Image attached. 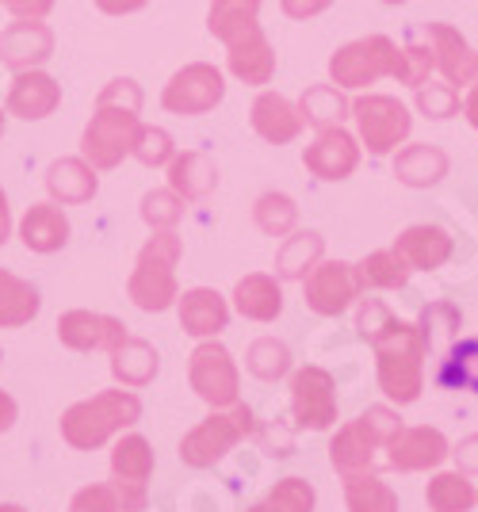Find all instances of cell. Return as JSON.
<instances>
[{
    "instance_id": "cell-1",
    "label": "cell",
    "mask_w": 478,
    "mask_h": 512,
    "mask_svg": "<svg viewBox=\"0 0 478 512\" xmlns=\"http://www.w3.org/2000/svg\"><path fill=\"white\" fill-rule=\"evenodd\" d=\"M142 88L131 77H115L100 100H96V115L88 119L85 138H81V157L96 172L115 169L127 153L134 150V138L142 130Z\"/></svg>"
},
{
    "instance_id": "cell-2",
    "label": "cell",
    "mask_w": 478,
    "mask_h": 512,
    "mask_svg": "<svg viewBox=\"0 0 478 512\" xmlns=\"http://www.w3.org/2000/svg\"><path fill=\"white\" fill-rule=\"evenodd\" d=\"M371 344H375L379 390L398 406H413L425 390V356H429V348L421 341V329L406 325V321H394L391 329H383Z\"/></svg>"
},
{
    "instance_id": "cell-3",
    "label": "cell",
    "mask_w": 478,
    "mask_h": 512,
    "mask_svg": "<svg viewBox=\"0 0 478 512\" xmlns=\"http://www.w3.org/2000/svg\"><path fill=\"white\" fill-rule=\"evenodd\" d=\"M138 417H142V402L131 390H100L62 413V440L73 451H96L115 432L131 428Z\"/></svg>"
},
{
    "instance_id": "cell-4",
    "label": "cell",
    "mask_w": 478,
    "mask_h": 512,
    "mask_svg": "<svg viewBox=\"0 0 478 512\" xmlns=\"http://www.w3.org/2000/svg\"><path fill=\"white\" fill-rule=\"evenodd\" d=\"M180 256H184V241L173 230H161V234H153L142 245L138 264H134L131 272V283H127V295H131L138 310L161 314V310H169L180 299V291H176V264H180Z\"/></svg>"
},
{
    "instance_id": "cell-5",
    "label": "cell",
    "mask_w": 478,
    "mask_h": 512,
    "mask_svg": "<svg viewBox=\"0 0 478 512\" xmlns=\"http://www.w3.org/2000/svg\"><path fill=\"white\" fill-rule=\"evenodd\" d=\"M402 428V417L391 406H368L356 421H348L333 444H329V463L341 474H360V470L383 467L387 440Z\"/></svg>"
},
{
    "instance_id": "cell-6",
    "label": "cell",
    "mask_w": 478,
    "mask_h": 512,
    "mask_svg": "<svg viewBox=\"0 0 478 512\" xmlns=\"http://www.w3.org/2000/svg\"><path fill=\"white\" fill-rule=\"evenodd\" d=\"M257 428L253 421V409L234 402V406L226 409H215L211 417H203L184 440H180V459L188 463V467H215L218 459H226V451H234Z\"/></svg>"
},
{
    "instance_id": "cell-7",
    "label": "cell",
    "mask_w": 478,
    "mask_h": 512,
    "mask_svg": "<svg viewBox=\"0 0 478 512\" xmlns=\"http://www.w3.org/2000/svg\"><path fill=\"white\" fill-rule=\"evenodd\" d=\"M329 73L341 88H368L379 77L402 81V46H394L387 35L356 39L329 58Z\"/></svg>"
},
{
    "instance_id": "cell-8",
    "label": "cell",
    "mask_w": 478,
    "mask_h": 512,
    "mask_svg": "<svg viewBox=\"0 0 478 512\" xmlns=\"http://www.w3.org/2000/svg\"><path fill=\"white\" fill-rule=\"evenodd\" d=\"M352 119H356L360 138H364L371 157L394 153L413 130L410 107L402 104V100H394V96H360L352 104Z\"/></svg>"
},
{
    "instance_id": "cell-9",
    "label": "cell",
    "mask_w": 478,
    "mask_h": 512,
    "mask_svg": "<svg viewBox=\"0 0 478 512\" xmlns=\"http://www.w3.org/2000/svg\"><path fill=\"white\" fill-rule=\"evenodd\" d=\"M153 474V451L146 436H123L111 451V490L119 501V512H146L150 493L146 482Z\"/></svg>"
},
{
    "instance_id": "cell-10",
    "label": "cell",
    "mask_w": 478,
    "mask_h": 512,
    "mask_svg": "<svg viewBox=\"0 0 478 512\" xmlns=\"http://www.w3.org/2000/svg\"><path fill=\"white\" fill-rule=\"evenodd\" d=\"M188 383L211 409H226L238 402V363L215 341H203L188 360Z\"/></svg>"
},
{
    "instance_id": "cell-11",
    "label": "cell",
    "mask_w": 478,
    "mask_h": 512,
    "mask_svg": "<svg viewBox=\"0 0 478 512\" xmlns=\"http://www.w3.org/2000/svg\"><path fill=\"white\" fill-rule=\"evenodd\" d=\"M291 417L299 428L326 432L337 421V386L326 367H299L291 375Z\"/></svg>"
},
{
    "instance_id": "cell-12",
    "label": "cell",
    "mask_w": 478,
    "mask_h": 512,
    "mask_svg": "<svg viewBox=\"0 0 478 512\" xmlns=\"http://www.w3.org/2000/svg\"><path fill=\"white\" fill-rule=\"evenodd\" d=\"M303 295L306 306L322 318H337L345 314L348 306L360 295V283H356V268L345 260H318L310 272L303 276Z\"/></svg>"
},
{
    "instance_id": "cell-13",
    "label": "cell",
    "mask_w": 478,
    "mask_h": 512,
    "mask_svg": "<svg viewBox=\"0 0 478 512\" xmlns=\"http://www.w3.org/2000/svg\"><path fill=\"white\" fill-rule=\"evenodd\" d=\"M222 96H226V81H222V73H218L215 65L192 62L165 85L161 104L173 115H203L215 104H222Z\"/></svg>"
},
{
    "instance_id": "cell-14",
    "label": "cell",
    "mask_w": 478,
    "mask_h": 512,
    "mask_svg": "<svg viewBox=\"0 0 478 512\" xmlns=\"http://www.w3.org/2000/svg\"><path fill=\"white\" fill-rule=\"evenodd\" d=\"M448 455H452V448H448V440H444L440 428H429V425L406 428L402 425L391 440H387L383 467L402 470V474H410V470H433V467H440Z\"/></svg>"
},
{
    "instance_id": "cell-15",
    "label": "cell",
    "mask_w": 478,
    "mask_h": 512,
    "mask_svg": "<svg viewBox=\"0 0 478 512\" xmlns=\"http://www.w3.org/2000/svg\"><path fill=\"white\" fill-rule=\"evenodd\" d=\"M58 341L73 352H111L115 344L127 341V325L108 314L92 310H69L58 318Z\"/></svg>"
},
{
    "instance_id": "cell-16",
    "label": "cell",
    "mask_w": 478,
    "mask_h": 512,
    "mask_svg": "<svg viewBox=\"0 0 478 512\" xmlns=\"http://www.w3.org/2000/svg\"><path fill=\"white\" fill-rule=\"evenodd\" d=\"M303 165L318 180H348L360 165V146L345 127H326L318 130L314 146H306Z\"/></svg>"
},
{
    "instance_id": "cell-17",
    "label": "cell",
    "mask_w": 478,
    "mask_h": 512,
    "mask_svg": "<svg viewBox=\"0 0 478 512\" xmlns=\"http://www.w3.org/2000/svg\"><path fill=\"white\" fill-rule=\"evenodd\" d=\"M54 54V35L43 20H16L0 31V62L8 69H35Z\"/></svg>"
},
{
    "instance_id": "cell-18",
    "label": "cell",
    "mask_w": 478,
    "mask_h": 512,
    "mask_svg": "<svg viewBox=\"0 0 478 512\" xmlns=\"http://www.w3.org/2000/svg\"><path fill=\"white\" fill-rule=\"evenodd\" d=\"M425 39L433 46L436 69L444 73L448 85H471L478 77V54L467 46L452 23H425Z\"/></svg>"
},
{
    "instance_id": "cell-19",
    "label": "cell",
    "mask_w": 478,
    "mask_h": 512,
    "mask_svg": "<svg viewBox=\"0 0 478 512\" xmlns=\"http://www.w3.org/2000/svg\"><path fill=\"white\" fill-rule=\"evenodd\" d=\"M58 104H62V85H58L54 77L39 73V69H23V73H16V81H12V88H8V115L27 119V123L54 115Z\"/></svg>"
},
{
    "instance_id": "cell-20",
    "label": "cell",
    "mask_w": 478,
    "mask_h": 512,
    "mask_svg": "<svg viewBox=\"0 0 478 512\" xmlns=\"http://www.w3.org/2000/svg\"><path fill=\"white\" fill-rule=\"evenodd\" d=\"M176 310H180L184 333H188V337H199V341L218 337V333L226 329V321H230V306H226V299H222L218 291H211V287L184 291V295L176 299Z\"/></svg>"
},
{
    "instance_id": "cell-21",
    "label": "cell",
    "mask_w": 478,
    "mask_h": 512,
    "mask_svg": "<svg viewBox=\"0 0 478 512\" xmlns=\"http://www.w3.org/2000/svg\"><path fill=\"white\" fill-rule=\"evenodd\" d=\"M226 62H230V73L245 85H268L276 73V50L264 39L261 27H253L249 35L226 46Z\"/></svg>"
},
{
    "instance_id": "cell-22",
    "label": "cell",
    "mask_w": 478,
    "mask_h": 512,
    "mask_svg": "<svg viewBox=\"0 0 478 512\" xmlns=\"http://www.w3.org/2000/svg\"><path fill=\"white\" fill-rule=\"evenodd\" d=\"M249 123H253V130L261 134L264 142L287 146V142H295L303 134V111L291 104V100L276 96V92H261L257 104H253Z\"/></svg>"
},
{
    "instance_id": "cell-23",
    "label": "cell",
    "mask_w": 478,
    "mask_h": 512,
    "mask_svg": "<svg viewBox=\"0 0 478 512\" xmlns=\"http://www.w3.org/2000/svg\"><path fill=\"white\" fill-rule=\"evenodd\" d=\"M96 188H100V180H96V169L85 157H62L46 169V192L54 195V203H62V207L88 203L96 195Z\"/></svg>"
},
{
    "instance_id": "cell-24",
    "label": "cell",
    "mask_w": 478,
    "mask_h": 512,
    "mask_svg": "<svg viewBox=\"0 0 478 512\" xmlns=\"http://www.w3.org/2000/svg\"><path fill=\"white\" fill-rule=\"evenodd\" d=\"M394 253L417 272H436L452 256V237L440 226H410L394 237Z\"/></svg>"
},
{
    "instance_id": "cell-25",
    "label": "cell",
    "mask_w": 478,
    "mask_h": 512,
    "mask_svg": "<svg viewBox=\"0 0 478 512\" xmlns=\"http://www.w3.org/2000/svg\"><path fill=\"white\" fill-rule=\"evenodd\" d=\"M169 188H173L184 203H199L218 188V169L207 153L188 150L176 153L169 161Z\"/></svg>"
},
{
    "instance_id": "cell-26",
    "label": "cell",
    "mask_w": 478,
    "mask_h": 512,
    "mask_svg": "<svg viewBox=\"0 0 478 512\" xmlns=\"http://www.w3.org/2000/svg\"><path fill=\"white\" fill-rule=\"evenodd\" d=\"M20 237L31 253H58L69 241V218L58 203H35L23 214Z\"/></svg>"
},
{
    "instance_id": "cell-27",
    "label": "cell",
    "mask_w": 478,
    "mask_h": 512,
    "mask_svg": "<svg viewBox=\"0 0 478 512\" xmlns=\"http://www.w3.org/2000/svg\"><path fill=\"white\" fill-rule=\"evenodd\" d=\"M394 176L406 188H433L448 176V153L440 146H429V142H413L394 157Z\"/></svg>"
},
{
    "instance_id": "cell-28",
    "label": "cell",
    "mask_w": 478,
    "mask_h": 512,
    "mask_svg": "<svg viewBox=\"0 0 478 512\" xmlns=\"http://www.w3.org/2000/svg\"><path fill=\"white\" fill-rule=\"evenodd\" d=\"M234 306H238L241 318L249 321H276L283 310V291L280 283L272 276H264V272H253V276L238 279V287H234Z\"/></svg>"
},
{
    "instance_id": "cell-29",
    "label": "cell",
    "mask_w": 478,
    "mask_h": 512,
    "mask_svg": "<svg viewBox=\"0 0 478 512\" xmlns=\"http://www.w3.org/2000/svg\"><path fill=\"white\" fill-rule=\"evenodd\" d=\"M157 367H161L157 348L146 341H138V337H127L123 344L111 348V375H115V383L131 386V390L150 386L153 375H157Z\"/></svg>"
},
{
    "instance_id": "cell-30",
    "label": "cell",
    "mask_w": 478,
    "mask_h": 512,
    "mask_svg": "<svg viewBox=\"0 0 478 512\" xmlns=\"http://www.w3.org/2000/svg\"><path fill=\"white\" fill-rule=\"evenodd\" d=\"M257 12H261V0H211V12H207V31L230 46L234 39L249 35L257 23Z\"/></svg>"
},
{
    "instance_id": "cell-31",
    "label": "cell",
    "mask_w": 478,
    "mask_h": 512,
    "mask_svg": "<svg viewBox=\"0 0 478 512\" xmlns=\"http://www.w3.org/2000/svg\"><path fill=\"white\" fill-rule=\"evenodd\" d=\"M39 291L27 279L12 276L8 268H0V329H20L39 314Z\"/></svg>"
},
{
    "instance_id": "cell-32",
    "label": "cell",
    "mask_w": 478,
    "mask_h": 512,
    "mask_svg": "<svg viewBox=\"0 0 478 512\" xmlns=\"http://www.w3.org/2000/svg\"><path fill=\"white\" fill-rule=\"evenodd\" d=\"M352 268H356V283H360V291H398V287H406V283H410V272H413L410 264L394 253V249L364 256V260H360V264H352Z\"/></svg>"
},
{
    "instance_id": "cell-33",
    "label": "cell",
    "mask_w": 478,
    "mask_h": 512,
    "mask_svg": "<svg viewBox=\"0 0 478 512\" xmlns=\"http://www.w3.org/2000/svg\"><path fill=\"white\" fill-rule=\"evenodd\" d=\"M436 383L448 390H471L478 394V337L452 341L444 360L436 367Z\"/></svg>"
},
{
    "instance_id": "cell-34",
    "label": "cell",
    "mask_w": 478,
    "mask_h": 512,
    "mask_svg": "<svg viewBox=\"0 0 478 512\" xmlns=\"http://www.w3.org/2000/svg\"><path fill=\"white\" fill-rule=\"evenodd\" d=\"M345 505L348 512H398V497L375 470H360L345 474Z\"/></svg>"
},
{
    "instance_id": "cell-35",
    "label": "cell",
    "mask_w": 478,
    "mask_h": 512,
    "mask_svg": "<svg viewBox=\"0 0 478 512\" xmlns=\"http://www.w3.org/2000/svg\"><path fill=\"white\" fill-rule=\"evenodd\" d=\"M322 249H326V241L322 234H314V230H303V234H287V241L280 245V253H276V276L280 279H303L318 260H322Z\"/></svg>"
},
{
    "instance_id": "cell-36",
    "label": "cell",
    "mask_w": 478,
    "mask_h": 512,
    "mask_svg": "<svg viewBox=\"0 0 478 512\" xmlns=\"http://www.w3.org/2000/svg\"><path fill=\"white\" fill-rule=\"evenodd\" d=\"M425 501H429L433 512H471L478 505V490L467 482V474L444 470V474H436L433 482H429Z\"/></svg>"
},
{
    "instance_id": "cell-37",
    "label": "cell",
    "mask_w": 478,
    "mask_h": 512,
    "mask_svg": "<svg viewBox=\"0 0 478 512\" xmlns=\"http://www.w3.org/2000/svg\"><path fill=\"white\" fill-rule=\"evenodd\" d=\"M299 111H303V123L326 130L341 127V119L352 111V104L333 85H310L303 92V100H299Z\"/></svg>"
},
{
    "instance_id": "cell-38",
    "label": "cell",
    "mask_w": 478,
    "mask_h": 512,
    "mask_svg": "<svg viewBox=\"0 0 478 512\" xmlns=\"http://www.w3.org/2000/svg\"><path fill=\"white\" fill-rule=\"evenodd\" d=\"M253 218H257V226H261L268 237H287L295 230V222H299V207H295L291 195L264 192L261 199H257V207H253Z\"/></svg>"
},
{
    "instance_id": "cell-39",
    "label": "cell",
    "mask_w": 478,
    "mask_h": 512,
    "mask_svg": "<svg viewBox=\"0 0 478 512\" xmlns=\"http://www.w3.org/2000/svg\"><path fill=\"white\" fill-rule=\"evenodd\" d=\"M245 367H249L257 379H264V383H276V379H283V375L291 371V352H287V344L276 341V337H261V341L249 344Z\"/></svg>"
},
{
    "instance_id": "cell-40",
    "label": "cell",
    "mask_w": 478,
    "mask_h": 512,
    "mask_svg": "<svg viewBox=\"0 0 478 512\" xmlns=\"http://www.w3.org/2000/svg\"><path fill=\"white\" fill-rule=\"evenodd\" d=\"M249 512H314V486L306 478H283Z\"/></svg>"
},
{
    "instance_id": "cell-41",
    "label": "cell",
    "mask_w": 478,
    "mask_h": 512,
    "mask_svg": "<svg viewBox=\"0 0 478 512\" xmlns=\"http://www.w3.org/2000/svg\"><path fill=\"white\" fill-rule=\"evenodd\" d=\"M459 325H463V314H459L452 302H433V306H425V314H421V341L425 348H436V344L452 341L459 333Z\"/></svg>"
},
{
    "instance_id": "cell-42",
    "label": "cell",
    "mask_w": 478,
    "mask_h": 512,
    "mask_svg": "<svg viewBox=\"0 0 478 512\" xmlns=\"http://www.w3.org/2000/svg\"><path fill=\"white\" fill-rule=\"evenodd\" d=\"M131 157H138L146 169H161V165H169L176 157V146H173V134L161 127H142L138 130V138H134V150Z\"/></svg>"
},
{
    "instance_id": "cell-43",
    "label": "cell",
    "mask_w": 478,
    "mask_h": 512,
    "mask_svg": "<svg viewBox=\"0 0 478 512\" xmlns=\"http://www.w3.org/2000/svg\"><path fill=\"white\" fill-rule=\"evenodd\" d=\"M142 218L150 222L153 230H173L176 222L184 218V199L169 188V192H146L142 195Z\"/></svg>"
},
{
    "instance_id": "cell-44",
    "label": "cell",
    "mask_w": 478,
    "mask_h": 512,
    "mask_svg": "<svg viewBox=\"0 0 478 512\" xmlns=\"http://www.w3.org/2000/svg\"><path fill=\"white\" fill-rule=\"evenodd\" d=\"M433 69H436V58H433L429 39H425V43H421V39H410V43L402 46V85L421 88L429 81Z\"/></svg>"
},
{
    "instance_id": "cell-45",
    "label": "cell",
    "mask_w": 478,
    "mask_h": 512,
    "mask_svg": "<svg viewBox=\"0 0 478 512\" xmlns=\"http://www.w3.org/2000/svg\"><path fill=\"white\" fill-rule=\"evenodd\" d=\"M417 111L425 119H452L459 111V92L456 85H425L417 88Z\"/></svg>"
},
{
    "instance_id": "cell-46",
    "label": "cell",
    "mask_w": 478,
    "mask_h": 512,
    "mask_svg": "<svg viewBox=\"0 0 478 512\" xmlns=\"http://www.w3.org/2000/svg\"><path fill=\"white\" fill-rule=\"evenodd\" d=\"M394 321H398V318L391 314V306H387V302L364 299L360 314H356V329H360V337H364V341H375L383 329H391Z\"/></svg>"
},
{
    "instance_id": "cell-47",
    "label": "cell",
    "mask_w": 478,
    "mask_h": 512,
    "mask_svg": "<svg viewBox=\"0 0 478 512\" xmlns=\"http://www.w3.org/2000/svg\"><path fill=\"white\" fill-rule=\"evenodd\" d=\"M69 512H119V501L111 486H85L81 493H73Z\"/></svg>"
},
{
    "instance_id": "cell-48",
    "label": "cell",
    "mask_w": 478,
    "mask_h": 512,
    "mask_svg": "<svg viewBox=\"0 0 478 512\" xmlns=\"http://www.w3.org/2000/svg\"><path fill=\"white\" fill-rule=\"evenodd\" d=\"M452 459H456L459 474H478V432L467 436V440H459L456 451H452Z\"/></svg>"
},
{
    "instance_id": "cell-49",
    "label": "cell",
    "mask_w": 478,
    "mask_h": 512,
    "mask_svg": "<svg viewBox=\"0 0 478 512\" xmlns=\"http://www.w3.org/2000/svg\"><path fill=\"white\" fill-rule=\"evenodd\" d=\"M333 0H280L283 16H291V20H310V16H318V12H326Z\"/></svg>"
},
{
    "instance_id": "cell-50",
    "label": "cell",
    "mask_w": 478,
    "mask_h": 512,
    "mask_svg": "<svg viewBox=\"0 0 478 512\" xmlns=\"http://www.w3.org/2000/svg\"><path fill=\"white\" fill-rule=\"evenodd\" d=\"M4 4H8V12L20 16V20H43L46 12L54 8V0H4Z\"/></svg>"
},
{
    "instance_id": "cell-51",
    "label": "cell",
    "mask_w": 478,
    "mask_h": 512,
    "mask_svg": "<svg viewBox=\"0 0 478 512\" xmlns=\"http://www.w3.org/2000/svg\"><path fill=\"white\" fill-rule=\"evenodd\" d=\"M96 8H100V12H108V16H127V12L146 8V0H96Z\"/></svg>"
},
{
    "instance_id": "cell-52",
    "label": "cell",
    "mask_w": 478,
    "mask_h": 512,
    "mask_svg": "<svg viewBox=\"0 0 478 512\" xmlns=\"http://www.w3.org/2000/svg\"><path fill=\"white\" fill-rule=\"evenodd\" d=\"M16 417H20V406L12 402V394L0 390V432H8V428L16 425Z\"/></svg>"
},
{
    "instance_id": "cell-53",
    "label": "cell",
    "mask_w": 478,
    "mask_h": 512,
    "mask_svg": "<svg viewBox=\"0 0 478 512\" xmlns=\"http://www.w3.org/2000/svg\"><path fill=\"white\" fill-rule=\"evenodd\" d=\"M12 234V214H8V195L0 192V245Z\"/></svg>"
},
{
    "instance_id": "cell-54",
    "label": "cell",
    "mask_w": 478,
    "mask_h": 512,
    "mask_svg": "<svg viewBox=\"0 0 478 512\" xmlns=\"http://www.w3.org/2000/svg\"><path fill=\"white\" fill-rule=\"evenodd\" d=\"M463 115H467V123L478 130V81H475V88L467 92V104H463Z\"/></svg>"
},
{
    "instance_id": "cell-55",
    "label": "cell",
    "mask_w": 478,
    "mask_h": 512,
    "mask_svg": "<svg viewBox=\"0 0 478 512\" xmlns=\"http://www.w3.org/2000/svg\"><path fill=\"white\" fill-rule=\"evenodd\" d=\"M0 512H23L20 505H0Z\"/></svg>"
},
{
    "instance_id": "cell-56",
    "label": "cell",
    "mask_w": 478,
    "mask_h": 512,
    "mask_svg": "<svg viewBox=\"0 0 478 512\" xmlns=\"http://www.w3.org/2000/svg\"><path fill=\"white\" fill-rule=\"evenodd\" d=\"M0 134H4V111H0Z\"/></svg>"
},
{
    "instance_id": "cell-57",
    "label": "cell",
    "mask_w": 478,
    "mask_h": 512,
    "mask_svg": "<svg viewBox=\"0 0 478 512\" xmlns=\"http://www.w3.org/2000/svg\"><path fill=\"white\" fill-rule=\"evenodd\" d=\"M383 4H406V0H383Z\"/></svg>"
},
{
    "instance_id": "cell-58",
    "label": "cell",
    "mask_w": 478,
    "mask_h": 512,
    "mask_svg": "<svg viewBox=\"0 0 478 512\" xmlns=\"http://www.w3.org/2000/svg\"><path fill=\"white\" fill-rule=\"evenodd\" d=\"M0 4H4V0H0Z\"/></svg>"
},
{
    "instance_id": "cell-59",
    "label": "cell",
    "mask_w": 478,
    "mask_h": 512,
    "mask_svg": "<svg viewBox=\"0 0 478 512\" xmlns=\"http://www.w3.org/2000/svg\"><path fill=\"white\" fill-rule=\"evenodd\" d=\"M475 81H478V77H475Z\"/></svg>"
}]
</instances>
